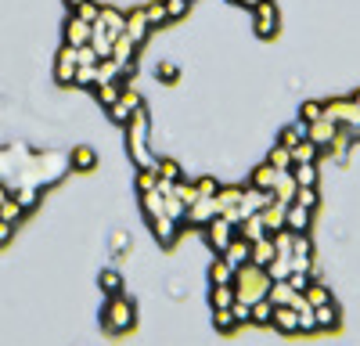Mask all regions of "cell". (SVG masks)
<instances>
[{
  "label": "cell",
  "mask_w": 360,
  "mask_h": 346,
  "mask_svg": "<svg viewBox=\"0 0 360 346\" xmlns=\"http://www.w3.org/2000/svg\"><path fill=\"white\" fill-rule=\"evenodd\" d=\"M195 188H198V195H209V198H213V195H220V181H213V177H198L195 181Z\"/></svg>",
  "instance_id": "d590c367"
},
{
  "label": "cell",
  "mask_w": 360,
  "mask_h": 346,
  "mask_svg": "<svg viewBox=\"0 0 360 346\" xmlns=\"http://www.w3.org/2000/svg\"><path fill=\"white\" fill-rule=\"evenodd\" d=\"M101 293L105 296L123 293V278H119V271H101Z\"/></svg>",
  "instance_id": "4dcf8cb0"
},
{
  "label": "cell",
  "mask_w": 360,
  "mask_h": 346,
  "mask_svg": "<svg viewBox=\"0 0 360 346\" xmlns=\"http://www.w3.org/2000/svg\"><path fill=\"white\" fill-rule=\"evenodd\" d=\"M11 235H15V224L0 220V245H8V242H11Z\"/></svg>",
  "instance_id": "ee69618b"
},
{
  "label": "cell",
  "mask_w": 360,
  "mask_h": 346,
  "mask_svg": "<svg viewBox=\"0 0 360 346\" xmlns=\"http://www.w3.org/2000/svg\"><path fill=\"white\" fill-rule=\"evenodd\" d=\"M292 202H299V206H307V210H317V206H321L317 191H314V188H303V184H299V191H295V198H292Z\"/></svg>",
  "instance_id": "e575fe53"
},
{
  "label": "cell",
  "mask_w": 360,
  "mask_h": 346,
  "mask_svg": "<svg viewBox=\"0 0 360 346\" xmlns=\"http://www.w3.org/2000/svg\"><path fill=\"white\" fill-rule=\"evenodd\" d=\"M274 325L278 332H285V335H295V332H303V325H299V310L295 307H274Z\"/></svg>",
  "instance_id": "7c38bea8"
},
{
  "label": "cell",
  "mask_w": 360,
  "mask_h": 346,
  "mask_svg": "<svg viewBox=\"0 0 360 346\" xmlns=\"http://www.w3.org/2000/svg\"><path fill=\"white\" fill-rule=\"evenodd\" d=\"M130 155H134V162L141 166V169H148V166H155V159H152V152H148V127H144V115H137L134 120V127H130Z\"/></svg>",
  "instance_id": "277c9868"
},
{
  "label": "cell",
  "mask_w": 360,
  "mask_h": 346,
  "mask_svg": "<svg viewBox=\"0 0 360 346\" xmlns=\"http://www.w3.org/2000/svg\"><path fill=\"white\" fill-rule=\"evenodd\" d=\"M90 29H94V25H90V22H83L79 15L65 25V44L69 47H86L90 44Z\"/></svg>",
  "instance_id": "5bb4252c"
},
{
  "label": "cell",
  "mask_w": 360,
  "mask_h": 346,
  "mask_svg": "<svg viewBox=\"0 0 360 346\" xmlns=\"http://www.w3.org/2000/svg\"><path fill=\"white\" fill-rule=\"evenodd\" d=\"M79 18L94 25V22H98V8H94V4H86V0H83V4H79Z\"/></svg>",
  "instance_id": "ab89813d"
},
{
  "label": "cell",
  "mask_w": 360,
  "mask_h": 346,
  "mask_svg": "<svg viewBox=\"0 0 360 346\" xmlns=\"http://www.w3.org/2000/svg\"><path fill=\"white\" fill-rule=\"evenodd\" d=\"M266 274H270V281H285L288 274H292V256H274L270 260V267H266Z\"/></svg>",
  "instance_id": "cb8c5ba5"
},
{
  "label": "cell",
  "mask_w": 360,
  "mask_h": 346,
  "mask_svg": "<svg viewBox=\"0 0 360 346\" xmlns=\"http://www.w3.org/2000/svg\"><path fill=\"white\" fill-rule=\"evenodd\" d=\"M242 198H245V188H220V195H217V202H220V213H227V210H238L242 206Z\"/></svg>",
  "instance_id": "7402d4cb"
},
{
  "label": "cell",
  "mask_w": 360,
  "mask_h": 346,
  "mask_svg": "<svg viewBox=\"0 0 360 346\" xmlns=\"http://www.w3.org/2000/svg\"><path fill=\"white\" fill-rule=\"evenodd\" d=\"M303 296L299 288H292L288 281H270V293H266V300L274 303V307H295V300Z\"/></svg>",
  "instance_id": "4fadbf2b"
},
{
  "label": "cell",
  "mask_w": 360,
  "mask_h": 346,
  "mask_svg": "<svg viewBox=\"0 0 360 346\" xmlns=\"http://www.w3.org/2000/svg\"><path fill=\"white\" fill-rule=\"evenodd\" d=\"M259 220H263V227H266V235L281 231V227H285V220H288V202H281V198L270 195V202L259 210Z\"/></svg>",
  "instance_id": "8992f818"
},
{
  "label": "cell",
  "mask_w": 360,
  "mask_h": 346,
  "mask_svg": "<svg viewBox=\"0 0 360 346\" xmlns=\"http://www.w3.org/2000/svg\"><path fill=\"white\" fill-rule=\"evenodd\" d=\"M303 296H307L310 307H321V303H332V288L321 285V281H310V285L303 288Z\"/></svg>",
  "instance_id": "603a6c76"
},
{
  "label": "cell",
  "mask_w": 360,
  "mask_h": 346,
  "mask_svg": "<svg viewBox=\"0 0 360 346\" xmlns=\"http://www.w3.org/2000/svg\"><path fill=\"white\" fill-rule=\"evenodd\" d=\"M220 256H224L227 264L238 271V267H245V264H249V256H252V242H245L242 235H234V238H231V245H227Z\"/></svg>",
  "instance_id": "ba28073f"
},
{
  "label": "cell",
  "mask_w": 360,
  "mask_h": 346,
  "mask_svg": "<svg viewBox=\"0 0 360 346\" xmlns=\"http://www.w3.org/2000/svg\"><path fill=\"white\" fill-rule=\"evenodd\" d=\"M234 317H238V325H252V307L249 303H242V300H234Z\"/></svg>",
  "instance_id": "74e56055"
},
{
  "label": "cell",
  "mask_w": 360,
  "mask_h": 346,
  "mask_svg": "<svg viewBox=\"0 0 360 346\" xmlns=\"http://www.w3.org/2000/svg\"><path fill=\"white\" fill-rule=\"evenodd\" d=\"M220 217V202H217V195L209 198V195H198L191 206H188V217H184V224L188 227H205L209 220H217Z\"/></svg>",
  "instance_id": "5b68a950"
},
{
  "label": "cell",
  "mask_w": 360,
  "mask_h": 346,
  "mask_svg": "<svg viewBox=\"0 0 360 346\" xmlns=\"http://www.w3.org/2000/svg\"><path fill=\"white\" fill-rule=\"evenodd\" d=\"M339 137V127L332 123V120H317V123H310V141L317 144V148H324V144H332Z\"/></svg>",
  "instance_id": "e0dca14e"
},
{
  "label": "cell",
  "mask_w": 360,
  "mask_h": 346,
  "mask_svg": "<svg viewBox=\"0 0 360 346\" xmlns=\"http://www.w3.org/2000/svg\"><path fill=\"white\" fill-rule=\"evenodd\" d=\"M299 141H303V130H285V134H281V144H285V148H295Z\"/></svg>",
  "instance_id": "60d3db41"
},
{
  "label": "cell",
  "mask_w": 360,
  "mask_h": 346,
  "mask_svg": "<svg viewBox=\"0 0 360 346\" xmlns=\"http://www.w3.org/2000/svg\"><path fill=\"white\" fill-rule=\"evenodd\" d=\"M98 94H101V101H105V105H115V94H119V91H115L112 83H101V91H98Z\"/></svg>",
  "instance_id": "7bdbcfd3"
},
{
  "label": "cell",
  "mask_w": 360,
  "mask_h": 346,
  "mask_svg": "<svg viewBox=\"0 0 360 346\" xmlns=\"http://www.w3.org/2000/svg\"><path fill=\"white\" fill-rule=\"evenodd\" d=\"M274 169H292V148H285V144H278L274 152H270V159H266Z\"/></svg>",
  "instance_id": "836d02e7"
},
{
  "label": "cell",
  "mask_w": 360,
  "mask_h": 346,
  "mask_svg": "<svg viewBox=\"0 0 360 346\" xmlns=\"http://www.w3.org/2000/svg\"><path fill=\"white\" fill-rule=\"evenodd\" d=\"M314 159H317V144L314 141H299L292 148V166L295 162H314Z\"/></svg>",
  "instance_id": "83f0119b"
},
{
  "label": "cell",
  "mask_w": 360,
  "mask_h": 346,
  "mask_svg": "<svg viewBox=\"0 0 360 346\" xmlns=\"http://www.w3.org/2000/svg\"><path fill=\"white\" fill-rule=\"evenodd\" d=\"M234 296L242 300V303H256V300H263L266 293H270V274H266V267H256V264H245V267H238L234 271Z\"/></svg>",
  "instance_id": "6da1fadb"
},
{
  "label": "cell",
  "mask_w": 360,
  "mask_h": 346,
  "mask_svg": "<svg viewBox=\"0 0 360 346\" xmlns=\"http://www.w3.org/2000/svg\"><path fill=\"white\" fill-rule=\"evenodd\" d=\"M278 256V249H274V238H259V242H252V256H249V264H256V267H270V260Z\"/></svg>",
  "instance_id": "ac0fdd59"
},
{
  "label": "cell",
  "mask_w": 360,
  "mask_h": 346,
  "mask_svg": "<svg viewBox=\"0 0 360 346\" xmlns=\"http://www.w3.org/2000/svg\"><path fill=\"white\" fill-rule=\"evenodd\" d=\"M314 317H317V328L321 332H335L339 328V307H335V300L314 307Z\"/></svg>",
  "instance_id": "2e32d148"
},
{
  "label": "cell",
  "mask_w": 360,
  "mask_h": 346,
  "mask_svg": "<svg viewBox=\"0 0 360 346\" xmlns=\"http://www.w3.org/2000/svg\"><path fill=\"white\" fill-rule=\"evenodd\" d=\"M274 29V15H270V8H263L259 11V33H270Z\"/></svg>",
  "instance_id": "b9f144b4"
},
{
  "label": "cell",
  "mask_w": 360,
  "mask_h": 346,
  "mask_svg": "<svg viewBox=\"0 0 360 346\" xmlns=\"http://www.w3.org/2000/svg\"><path fill=\"white\" fill-rule=\"evenodd\" d=\"M202 235H205V242H209V249H213V252L220 256V252H224V249L231 245V238L238 235V227H234V224H231V220H227V217L220 213L217 220H209V224L202 227Z\"/></svg>",
  "instance_id": "3957f363"
},
{
  "label": "cell",
  "mask_w": 360,
  "mask_h": 346,
  "mask_svg": "<svg viewBox=\"0 0 360 346\" xmlns=\"http://www.w3.org/2000/svg\"><path fill=\"white\" fill-rule=\"evenodd\" d=\"M234 285H213V293H209V303H213V310H227L234 307Z\"/></svg>",
  "instance_id": "44dd1931"
},
{
  "label": "cell",
  "mask_w": 360,
  "mask_h": 346,
  "mask_svg": "<svg viewBox=\"0 0 360 346\" xmlns=\"http://www.w3.org/2000/svg\"><path fill=\"white\" fill-rule=\"evenodd\" d=\"M278 173H281V169H274V166H270V162H263V166H256V169H252V177H249V184H252V188H259V191H270V195H274V184H278Z\"/></svg>",
  "instance_id": "9a60e30c"
},
{
  "label": "cell",
  "mask_w": 360,
  "mask_h": 346,
  "mask_svg": "<svg viewBox=\"0 0 360 346\" xmlns=\"http://www.w3.org/2000/svg\"><path fill=\"white\" fill-rule=\"evenodd\" d=\"M292 177H295V184L314 188V184H317V169H314V162H295V166H292Z\"/></svg>",
  "instance_id": "d4e9b609"
},
{
  "label": "cell",
  "mask_w": 360,
  "mask_h": 346,
  "mask_svg": "<svg viewBox=\"0 0 360 346\" xmlns=\"http://www.w3.org/2000/svg\"><path fill=\"white\" fill-rule=\"evenodd\" d=\"M303 115H307L310 123H317V120H321V108H317V105H307V112H303Z\"/></svg>",
  "instance_id": "f6af8a7d"
},
{
  "label": "cell",
  "mask_w": 360,
  "mask_h": 346,
  "mask_svg": "<svg viewBox=\"0 0 360 346\" xmlns=\"http://www.w3.org/2000/svg\"><path fill=\"white\" fill-rule=\"evenodd\" d=\"M270 321H274V303L263 296L252 303V325H270Z\"/></svg>",
  "instance_id": "484cf974"
},
{
  "label": "cell",
  "mask_w": 360,
  "mask_h": 346,
  "mask_svg": "<svg viewBox=\"0 0 360 346\" xmlns=\"http://www.w3.org/2000/svg\"><path fill=\"white\" fill-rule=\"evenodd\" d=\"M11 195H15V191H11V184H8V181H0V202H8Z\"/></svg>",
  "instance_id": "bcb514c9"
},
{
  "label": "cell",
  "mask_w": 360,
  "mask_h": 346,
  "mask_svg": "<svg viewBox=\"0 0 360 346\" xmlns=\"http://www.w3.org/2000/svg\"><path fill=\"white\" fill-rule=\"evenodd\" d=\"M173 195L184 202V206H191V202L198 198V188H195V181H176V184H173Z\"/></svg>",
  "instance_id": "1f68e13d"
},
{
  "label": "cell",
  "mask_w": 360,
  "mask_h": 346,
  "mask_svg": "<svg viewBox=\"0 0 360 346\" xmlns=\"http://www.w3.org/2000/svg\"><path fill=\"white\" fill-rule=\"evenodd\" d=\"M238 235H242L245 242H259V238H266V227H263L259 213H249L242 224H238Z\"/></svg>",
  "instance_id": "d6986e66"
},
{
  "label": "cell",
  "mask_w": 360,
  "mask_h": 346,
  "mask_svg": "<svg viewBox=\"0 0 360 346\" xmlns=\"http://www.w3.org/2000/svg\"><path fill=\"white\" fill-rule=\"evenodd\" d=\"M155 169H159V181H169V184L184 181V177H180V166H176V162H169V159H159V162H155Z\"/></svg>",
  "instance_id": "d6a6232c"
},
{
  "label": "cell",
  "mask_w": 360,
  "mask_h": 346,
  "mask_svg": "<svg viewBox=\"0 0 360 346\" xmlns=\"http://www.w3.org/2000/svg\"><path fill=\"white\" fill-rule=\"evenodd\" d=\"M134 321H137V307H134V300H130V296L115 293V296H108V300H105V307H101V325H105V332L123 335V332H130V328H134Z\"/></svg>",
  "instance_id": "7a4b0ae2"
},
{
  "label": "cell",
  "mask_w": 360,
  "mask_h": 346,
  "mask_svg": "<svg viewBox=\"0 0 360 346\" xmlns=\"http://www.w3.org/2000/svg\"><path fill=\"white\" fill-rule=\"evenodd\" d=\"M148 227H152V235H155L162 245H173V242L180 238V227H184V224H180V220H173L169 213H162L159 220H152Z\"/></svg>",
  "instance_id": "9c48e42d"
},
{
  "label": "cell",
  "mask_w": 360,
  "mask_h": 346,
  "mask_svg": "<svg viewBox=\"0 0 360 346\" xmlns=\"http://www.w3.org/2000/svg\"><path fill=\"white\" fill-rule=\"evenodd\" d=\"M310 224H314V210H307V206H299V202H292V206H288V220H285V227L292 231V235H307Z\"/></svg>",
  "instance_id": "8fae6325"
},
{
  "label": "cell",
  "mask_w": 360,
  "mask_h": 346,
  "mask_svg": "<svg viewBox=\"0 0 360 346\" xmlns=\"http://www.w3.org/2000/svg\"><path fill=\"white\" fill-rule=\"evenodd\" d=\"M58 69H54V76H58V83H72L76 79V69H79V47H62L58 51V62H54Z\"/></svg>",
  "instance_id": "52a82bcc"
},
{
  "label": "cell",
  "mask_w": 360,
  "mask_h": 346,
  "mask_svg": "<svg viewBox=\"0 0 360 346\" xmlns=\"http://www.w3.org/2000/svg\"><path fill=\"white\" fill-rule=\"evenodd\" d=\"M25 217V206H22V202L11 195L8 202H0V220H8V224H18Z\"/></svg>",
  "instance_id": "4316f807"
},
{
  "label": "cell",
  "mask_w": 360,
  "mask_h": 346,
  "mask_svg": "<svg viewBox=\"0 0 360 346\" xmlns=\"http://www.w3.org/2000/svg\"><path fill=\"white\" fill-rule=\"evenodd\" d=\"M285 281H288L292 288H299V293H303V288H307V285H310L314 278H310V271H292V274H288Z\"/></svg>",
  "instance_id": "f35d334b"
},
{
  "label": "cell",
  "mask_w": 360,
  "mask_h": 346,
  "mask_svg": "<svg viewBox=\"0 0 360 346\" xmlns=\"http://www.w3.org/2000/svg\"><path fill=\"white\" fill-rule=\"evenodd\" d=\"M292 256H314V242L307 235H295L292 238Z\"/></svg>",
  "instance_id": "8d00e7d4"
},
{
  "label": "cell",
  "mask_w": 360,
  "mask_h": 346,
  "mask_svg": "<svg viewBox=\"0 0 360 346\" xmlns=\"http://www.w3.org/2000/svg\"><path fill=\"white\" fill-rule=\"evenodd\" d=\"M94 162H98V159H94V152H90V148H76V152H72V159H69V166H72V169H79V173L94 169Z\"/></svg>",
  "instance_id": "f1b7e54d"
},
{
  "label": "cell",
  "mask_w": 360,
  "mask_h": 346,
  "mask_svg": "<svg viewBox=\"0 0 360 346\" xmlns=\"http://www.w3.org/2000/svg\"><path fill=\"white\" fill-rule=\"evenodd\" d=\"M213 325H217V332H234L238 328V317H234L231 307L227 310H213Z\"/></svg>",
  "instance_id": "f546056e"
},
{
  "label": "cell",
  "mask_w": 360,
  "mask_h": 346,
  "mask_svg": "<svg viewBox=\"0 0 360 346\" xmlns=\"http://www.w3.org/2000/svg\"><path fill=\"white\" fill-rule=\"evenodd\" d=\"M231 281H234V267L224 256H217L213 264H209V285H231Z\"/></svg>",
  "instance_id": "ffe728a7"
},
{
  "label": "cell",
  "mask_w": 360,
  "mask_h": 346,
  "mask_svg": "<svg viewBox=\"0 0 360 346\" xmlns=\"http://www.w3.org/2000/svg\"><path fill=\"white\" fill-rule=\"evenodd\" d=\"M141 210H144V220H148V224L159 220V217L166 213V191H159V188L141 191Z\"/></svg>",
  "instance_id": "30bf717a"
},
{
  "label": "cell",
  "mask_w": 360,
  "mask_h": 346,
  "mask_svg": "<svg viewBox=\"0 0 360 346\" xmlns=\"http://www.w3.org/2000/svg\"><path fill=\"white\" fill-rule=\"evenodd\" d=\"M69 4H76V8H79V4H83V0H69Z\"/></svg>",
  "instance_id": "7dc6e473"
}]
</instances>
